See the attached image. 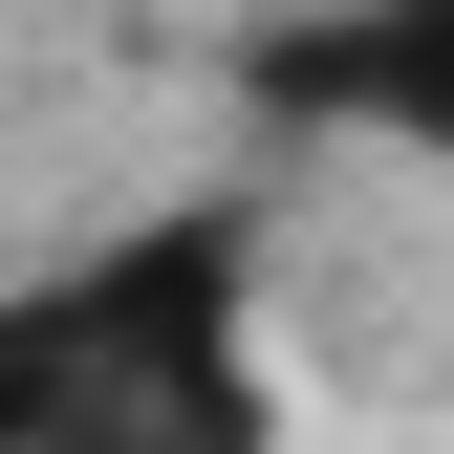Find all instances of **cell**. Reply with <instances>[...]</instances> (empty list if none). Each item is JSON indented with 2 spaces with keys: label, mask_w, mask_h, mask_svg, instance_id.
Instances as JSON below:
<instances>
[{
  "label": "cell",
  "mask_w": 454,
  "mask_h": 454,
  "mask_svg": "<svg viewBox=\"0 0 454 454\" xmlns=\"http://www.w3.org/2000/svg\"><path fill=\"white\" fill-rule=\"evenodd\" d=\"M281 87H303L325 130H389V152L454 174V0H347V22L281 43Z\"/></svg>",
  "instance_id": "2"
},
{
  "label": "cell",
  "mask_w": 454,
  "mask_h": 454,
  "mask_svg": "<svg viewBox=\"0 0 454 454\" xmlns=\"http://www.w3.org/2000/svg\"><path fill=\"white\" fill-rule=\"evenodd\" d=\"M0 454H281L239 368V216H152L0 303Z\"/></svg>",
  "instance_id": "1"
}]
</instances>
